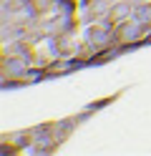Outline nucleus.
<instances>
[{"mask_svg": "<svg viewBox=\"0 0 151 156\" xmlns=\"http://www.w3.org/2000/svg\"><path fill=\"white\" fill-rule=\"evenodd\" d=\"M86 41H88V45L93 48V51H106V48L113 43V33L108 30V25H93V28H88Z\"/></svg>", "mask_w": 151, "mask_h": 156, "instance_id": "nucleus-1", "label": "nucleus"}]
</instances>
